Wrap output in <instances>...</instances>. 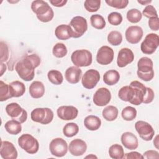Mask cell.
<instances>
[{
	"label": "cell",
	"mask_w": 159,
	"mask_h": 159,
	"mask_svg": "<svg viewBox=\"0 0 159 159\" xmlns=\"http://www.w3.org/2000/svg\"><path fill=\"white\" fill-rule=\"evenodd\" d=\"M145 92L146 87L143 84L138 81H133L129 86H123L119 89L118 96L123 101L139 106L142 103Z\"/></svg>",
	"instance_id": "6da1fadb"
},
{
	"label": "cell",
	"mask_w": 159,
	"mask_h": 159,
	"mask_svg": "<svg viewBox=\"0 0 159 159\" xmlns=\"http://www.w3.org/2000/svg\"><path fill=\"white\" fill-rule=\"evenodd\" d=\"M40 58L37 54L28 55L16 64L15 70L22 80L30 81L34 79L35 69L40 65Z\"/></svg>",
	"instance_id": "7a4b0ae2"
},
{
	"label": "cell",
	"mask_w": 159,
	"mask_h": 159,
	"mask_svg": "<svg viewBox=\"0 0 159 159\" xmlns=\"http://www.w3.org/2000/svg\"><path fill=\"white\" fill-rule=\"evenodd\" d=\"M31 9L34 12L37 19L42 22H48L54 17V12L48 4L42 0H36L32 1Z\"/></svg>",
	"instance_id": "3957f363"
},
{
	"label": "cell",
	"mask_w": 159,
	"mask_h": 159,
	"mask_svg": "<svg viewBox=\"0 0 159 159\" xmlns=\"http://www.w3.org/2000/svg\"><path fill=\"white\" fill-rule=\"evenodd\" d=\"M153 63L152 60L147 57H142L139 59L137 63V71L138 77L144 81H151L154 77Z\"/></svg>",
	"instance_id": "277c9868"
},
{
	"label": "cell",
	"mask_w": 159,
	"mask_h": 159,
	"mask_svg": "<svg viewBox=\"0 0 159 159\" xmlns=\"http://www.w3.org/2000/svg\"><path fill=\"white\" fill-rule=\"evenodd\" d=\"M71 60L75 66L85 67L91 65L93 61V56L91 52L88 50H76L72 53Z\"/></svg>",
	"instance_id": "5b68a950"
},
{
	"label": "cell",
	"mask_w": 159,
	"mask_h": 159,
	"mask_svg": "<svg viewBox=\"0 0 159 159\" xmlns=\"http://www.w3.org/2000/svg\"><path fill=\"white\" fill-rule=\"evenodd\" d=\"M19 146L29 154L36 153L39 149L38 140L29 134H24L18 139Z\"/></svg>",
	"instance_id": "8992f818"
},
{
	"label": "cell",
	"mask_w": 159,
	"mask_h": 159,
	"mask_svg": "<svg viewBox=\"0 0 159 159\" xmlns=\"http://www.w3.org/2000/svg\"><path fill=\"white\" fill-rule=\"evenodd\" d=\"M30 117L34 122L47 125L52 121L53 112L48 107H38L31 112Z\"/></svg>",
	"instance_id": "52a82bcc"
},
{
	"label": "cell",
	"mask_w": 159,
	"mask_h": 159,
	"mask_svg": "<svg viewBox=\"0 0 159 159\" xmlns=\"http://www.w3.org/2000/svg\"><path fill=\"white\" fill-rule=\"evenodd\" d=\"M69 26L70 27L71 37L75 39L81 37L88 29L87 20L82 16L73 17Z\"/></svg>",
	"instance_id": "ba28073f"
},
{
	"label": "cell",
	"mask_w": 159,
	"mask_h": 159,
	"mask_svg": "<svg viewBox=\"0 0 159 159\" xmlns=\"http://www.w3.org/2000/svg\"><path fill=\"white\" fill-rule=\"evenodd\" d=\"M6 111L12 119L17 120L18 122L24 123L27 119V112L19 104L12 102L6 106Z\"/></svg>",
	"instance_id": "9c48e42d"
},
{
	"label": "cell",
	"mask_w": 159,
	"mask_h": 159,
	"mask_svg": "<svg viewBox=\"0 0 159 159\" xmlns=\"http://www.w3.org/2000/svg\"><path fill=\"white\" fill-rule=\"evenodd\" d=\"M159 45V37L157 34L150 33L146 35L145 39L140 45V50L142 53L147 55L153 53Z\"/></svg>",
	"instance_id": "30bf717a"
},
{
	"label": "cell",
	"mask_w": 159,
	"mask_h": 159,
	"mask_svg": "<svg viewBox=\"0 0 159 159\" xmlns=\"http://www.w3.org/2000/svg\"><path fill=\"white\" fill-rule=\"evenodd\" d=\"M68 143L62 138H55L49 144V150L51 154L57 157L65 156L68 152Z\"/></svg>",
	"instance_id": "8fae6325"
},
{
	"label": "cell",
	"mask_w": 159,
	"mask_h": 159,
	"mask_svg": "<svg viewBox=\"0 0 159 159\" xmlns=\"http://www.w3.org/2000/svg\"><path fill=\"white\" fill-rule=\"evenodd\" d=\"M135 129L140 137L145 141L151 140L155 134V130L152 126L148 122L139 120L135 124Z\"/></svg>",
	"instance_id": "7c38bea8"
},
{
	"label": "cell",
	"mask_w": 159,
	"mask_h": 159,
	"mask_svg": "<svg viewBox=\"0 0 159 159\" xmlns=\"http://www.w3.org/2000/svg\"><path fill=\"white\" fill-rule=\"evenodd\" d=\"M100 80V74L98 71L90 69L86 71L81 78L83 86L88 89L94 88Z\"/></svg>",
	"instance_id": "4fadbf2b"
},
{
	"label": "cell",
	"mask_w": 159,
	"mask_h": 159,
	"mask_svg": "<svg viewBox=\"0 0 159 159\" xmlns=\"http://www.w3.org/2000/svg\"><path fill=\"white\" fill-rule=\"evenodd\" d=\"M114 53L112 48L107 45L102 46L99 48L96 54L97 62L102 65L110 64L114 60Z\"/></svg>",
	"instance_id": "5bb4252c"
},
{
	"label": "cell",
	"mask_w": 159,
	"mask_h": 159,
	"mask_svg": "<svg viewBox=\"0 0 159 159\" xmlns=\"http://www.w3.org/2000/svg\"><path fill=\"white\" fill-rule=\"evenodd\" d=\"M111 99V91L106 88H99L94 94L93 101L97 106H104L109 103Z\"/></svg>",
	"instance_id": "9a60e30c"
},
{
	"label": "cell",
	"mask_w": 159,
	"mask_h": 159,
	"mask_svg": "<svg viewBox=\"0 0 159 159\" xmlns=\"http://www.w3.org/2000/svg\"><path fill=\"white\" fill-rule=\"evenodd\" d=\"M143 29L138 25H132L129 27L125 33L127 41L132 44L138 43L143 37Z\"/></svg>",
	"instance_id": "2e32d148"
},
{
	"label": "cell",
	"mask_w": 159,
	"mask_h": 159,
	"mask_svg": "<svg viewBox=\"0 0 159 159\" xmlns=\"http://www.w3.org/2000/svg\"><path fill=\"white\" fill-rule=\"evenodd\" d=\"M58 117L63 120H73L78 116V110L73 106H61L57 111Z\"/></svg>",
	"instance_id": "e0dca14e"
},
{
	"label": "cell",
	"mask_w": 159,
	"mask_h": 159,
	"mask_svg": "<svg viewBox=\"0 0 159 159\" xmlns=\"http://www.w3.org/2000/svg\"><path fill=\"white\" fill-rule=\"evenodd\" d=\"M134 60V54L129 48H121L117 55V65L120 68H123L132 63Z\"/></svg>",
	"instance_id": "ac0fdd59"
},
{
	"label": "cell",
	"mask_w": 159,
	"mask_h": 159,
	"mask_svg": "<svg viewBox=\"0 0 159 159\" xmlns=\"http://www.w3.org/2000/svg\"><path fill=\"white\" fill-rule=\"evenodd\" d=\"M0 155L4 159H16L17 157V151L12 142L2 141L0 148Z\"/></svg>",
	"instance_id": "d6986e66"
},
{
	"label": "cell",
	"mask_w": 159,
	"mask_h": 159,
	"mask_svg": "<svg viewBox=\"0 0 159 159\" xmlns=\"http://www.w3.org/2000/svg\"><path fill=\"white\" fill-rule=\"evenodd\" d=\"M70 153L73 156H81L83 155L87 150L86 142L80 139H76L71 141L68 146Z\"/></svg>",
	"instance_id": "ffe728a7"
},
{
	"label": "cell",
	"mask_w": 159,
	"mask_h": 159,
	"mask_svg": "<svg viewBox=\"0 0 159 159\" xmlns=\"http://www.w3.org/2000/svg\"><path fill=\"white\" fill-rule=\"evenodd\" d=\"M121 142L126 148L129 150H135L139 146L137 137L130 132H125L121 135Z\"/></svg>",
	"instance_id": "44dd1931"
},
{
	"label": "cell",
	"mask_w": 159,
	"mask_h": 159,
	"mask_svg": "<svg viewBox=\"0 0 159 159\" xmlns=\"http://www.w3.org/2000/svg\"><path fill=\"white\" fill-rule=\"evenodd\" d=\"M82 70L77 66H72L68 68L65 73L66 80L71 84L78 83L81 77Z\"/></svg>",
	"instance_id": "7402d4cb"
},
{
	"label": "cell",
	"mask_w": 159,
	"mask_h": 159,
	"mask_svg": "<svg viewBox=\"0 0 159 159\" xmlns=\"http://www.w3.org/2000/svg\"><path fill=\"white\" fill-rule=\"evenodd\" d=\"M45 86L42 82L39 81H35L32 82L30 86L29 92L30 96L35 99L42 98L45 94Z\"/></svg>",
	"instance_id": "603a6c76"
},
{
	"label": "cell",
	"mask_w": 159,
	"mask_h": 159,
	"mask_svg": "<svg viewBox=\"0 0 159 159\" xmlns=\"http://www.w3.org/2000/svg\"><path fill=\"white\" fill-rule=\"evenodd\" d=\"M9 91L12 98L22 96L25 92V84L20 81H14L9 84Z\"/></svg>",
	"instance_id": "cb8c5ba5"
},
{
	"label": "cell",
	"mask_w": 159,
	"mask_h": 159,
	"mask_svg": "<svg viewBox=\"0 0 159 159\" xmlns=\"http://www.w3.org/2000/svg\"><path fill=\"white\" fill-rule=\"evenodd\" d=\"M84 125L89 130L94 131L99 129L101 125V120L99 117L94 115H89L85 117Z\"/></svg>",
	"instance_id": "d4e9b609"
},
{
	"label": "cell",
	"mask_w": 159,
	"mask_h": 159,
	"mask_svg": "<svg viewBox=\"0 0 159 159\" xmlns=\"http://www.w3.org/2000/svg\"><path fill=\"white\" fill-rule=\"evenodd\" d=\"M56 37L61 40H66L71 37L70 27L69 25L61 24L58 25L55 30Z\"/></svg>",
	"instance_id": "484cf974"
},
{
	"label": "cell",
	"mask_w": 159,
	"mask_h": 159,
	"mask_svg": "<svg viewBox=\"0 0 159 159\" xmlns=\"http://www.w3.org/2000/svg\"><path fill=\"white\" fill-rule=\"evenodd\" d=\"M120 79L119 73L115 70L107 71L103 75V81L109 86H113L118 83Z\"/></svg>",
	"instance_id": "4316f807"
},
{
	"label": "cell",
	"mask_w": 159,
	"mask_h": 159,
	"mask_svg": "<svg viewBox=\"0 0 159 159\" xmlns=\"http://www.w3.org/2000/svg\"><path fill=\"white\" fill-rule=\"evenodd\" d=\"M4 128L11 135H17L22 131L21 123L14 119L8 120L5 124Z\"/></svg>",
	"instance_id": "83f0119b"
},
{
	"label": "cell",
	"mask_w": 159,
	"mask_h": 159,
	"mask_svg": "<svg viewBox=\"0 0 159 159\" xmlns=\"http://www.w3.org/2000/svg\"><path fill=\"white\" fill-rule=\"evenodd\" d=\"M118 109L114 106H106L102 112V117L107 121H113L116 120L118 116Z\"/></svg>",
	"instance_id": "f1b7e54d"
},
{
	"label": "cell",
	"mask_w": 159,
	"mask_h": 159,
	"mask_svg": "<svg viewBox=\"0 0 159 159\" xmlns=\"http://www.w3.org/2000/svg\"><path fill=\"white\" fill-rule=\"evenodd\" d=\"M109 155L114 159H122L124 156L123 147L119 144H114L109 148Z\"/></svg>",
	"instance_id": "f546056e"
},
{
	"label": "cell",
	"mask_w": 159,
	"mask_h": 159,
	"mask_svg": "<svg viewBox=\"0 0 159 159\" xmlns=\"http://www.w3.org/2000/svg\"><path fill=\"white\" fill-rule=\"evenodd\" d=\"M47 77L49 81L55 85H60L63 81V77L61 73L56 70H50L47 73Z\"/></svg>",
	"instance_id": "4dcf8cb0"
},
{
	"label": "cell",
	"mask_w": 159,
	"mask_h": 159,
	"mask_svg": "<svg viewBox=\"0 0 159 159\" xmlns=\"http://www.w3.org/2000/svg\"><path fill=\"white\" fill-rule=\"evenodd\" d=\"M79 132L78 125L74 122H69L65 125L63 128V133L66 137H72Z\"/></svg>",
	"instance_id": "1f68e13d"
},
{
	"label": "cell",
	"mask_w": 159,
	"mask_h": 159,
	"mask_svg": "<svg viewBox=\"0 0 159 159\" xmlns=\"http://www.w3.org/2000/svg\"><path fill=\"white\" fill-rule=\"evenodd\" d=\"M91 25L96 29H102L106 26V21L104 17L99 14H93L90 17Z\"/></svg>",
	"instance_id": "d6a6232c"
},
{
	"label": "cell",
	"mask_w": 159,
	"mask_h": 159,
	"mask_svg": "<svg viewBox=\"0 0 159 159\" xmlns=\"http://www.w3.org/2000/svg\"><path fill=\"white\" fill-rule=\"evenodd\" d=\"M107 41L113 46L119 45L122 41V35L119 31L112 30L107 35Z\"/></svg>",
	"instance_id": "836d02e7"
},
{
	"label": "cell",
	"mask_w": 159,
	"mask_h": 159,
	"mask_svg": "<svg viewBox=\"0 0 159 159\" xmlns=\"http://www.w3.org/2000/svg\"><path fill=\"white\" fill-rule=\"evenodd\" d=\"M121 116L124 120L126 121H131L136 117L137 111L132 106H127L122 109Z\"/></svg>",
	"instance_id": "e575fe53"
},
{
	"label": "cell",
	"mask_w": 159,
	"mask_h": 159,
	"mask_svg": "<svg viewBox=\"0 0 159 159\" xmlns=\"http://www.w3.org/2000/svg\"><path fill=\"white\" fill-rule=\"evenodd\" d=\"M68 52L67 48L63 43H56L52 49L53 55L57 58H63L66 55Z\"/></svg>",
	"instance_id": "d590c367"
},
{
	"label": "cell",
	"mask_w": 159,
	"mask_h": 159,
	"mask_svg": "<svg viewBox=\"0 0 159 159\" xmlns=\"http://www.w3.org/2000/svg\"><path fill=\"white\" fill-rule=\"evenodd\" d=\"M126 17L130 22L135 24L140 21L142 17V14L139 10L137 9H131L127 11Z\"/></svg>",
	"instance_id": "8d00e7d4"
},
{
	"label": "cell",
	"mask_w": 159,
	"mask_h": 159,
	"mask_svg": "<svg viewBox=\"0 0 159 159\" xmlns=\"http://www.w3.org/2000/svg\"><path fill=\"white\" fill-rule=\"evenodd\" d=\"M86 10L89 12H94L99 10L101 6L100 0H86L84 2Z\"/></svg>",
	"instance_id": "74e56055"
},
{
	"label": "cell",
	"mask_w": 159,
	"mask_h": 159,
	"mask_svg": "<svg viewBox=\"0 0 159 159\" xmlns=\"http://www.w3.org/2000/svg\"><path fill=\"white\" fill-rule=\"evenodd\" d=\"M9 91V84L5 83L2 80L0 81V101L1 102L11 98Z\"/></svg>",
	"instance_id": "f35d334b"
},
{
	"label": "cell",
	"mask_w": 159,
	"mask_h": 159,
	"mask_svg": "<svg viewBox=\"0 0 159 159\" xmlns=\"http://www.w3.org/2000/svg\"><path fill=\"white\" fill-rule=\"evenodd\" d=\"M107 20L110 24L112 25H118L120 24L122 21V16L119 12H112L108 15Z\"/></svg>",
	"instance_id": "ab89813d"
},
{
	"label": "cell",
	"mask_w": 159,
	"mask_h": 159,
	"mask_svg": "<svg viewBox=\"0 0 159 159\" xmlns=\"http://www.w3.org/2000/svg\"><path fill=\"white\" fill-rule=\"evenodd\" d=\"M105 2L109 6L120 9L125 8L129 4L128 0H106Z\"/></svg>",
	"instance_id": "60d3db41"
},
{
	"label": "cell",
	"mask_w": 159,
	"mask_h": 159,
	"mask_svg": "<svg viewBox=\"0 0 159 159\" xmlns=\"http://www.w3.org/2000/svg\"><path fill=\"white\" fill-rule=\"evenodd\" d=\"M142 14L147 18H152L158 17L156 9L152 5H147L142 11Z\"/></svg>",
	"instance_id": "b9f144b4"
},
{
	"label": "cell",
	"mask_w": 159,
	"mask_h": 159,
	"mask_svg": "<svg viewBox=\"0 0 159 159\" xmlns=\"http://www.w3.org/2000/svg\"><path fill=\"white\" fill-rule=\"evenodd\" d=\"M1 62L6 61L7 60L9 57V48L6 43L1 41Z\"/></svg>",
	"instance_id": "7bdbcfd3"
},
{
	"label": "cell",
	"mask_w": 159,
	"mask_h": 159,
	"mask_svg": "<svg viewBox=\"0 0 159 159\" xmlns=\"http://www.w3.org/2000/svg\"><path fill=\"white\" fill-rule=\"evenodd\" d=\"M155 94L153 89L149 87H146V92L143 96V102L145 104H148L153 101L154 99Z\"/></svg>",
	"instance_id": "ee69618b"
},
{
	"label": "cell",
	"mask_w": 159,
	"mask_h": 159,
	"mask_svg": "<svg viewBox=\"0 0 159 159\" xmlns=\"http://www.w3.org/2000/svg\"><path fill=\"white\" fill-rule=\"evenodd\" d=\"M148 24L151 30H154V31H157L159 29L158 17L150 18L148 21Z\"/></svg>",
	"instance_id": "f6af8a7d"
},
{
	"label": "cell",
	"mask_w": 159,
	"mask_h": 159,
	"mask_svg": "<svg viewBox=\"0 0 159 159\" xmlns=\"http://www.w3.org/2000/svg\"><path fill=\"white\" fill-rule=\"evenodd\" d=\"M142 156L143 158H147V159H148V158L158 159L159 158L158 152L156 150H149L145 152Z\"/></svg>",
	"instance_id": "bcb514c9"
},
{
	"label": "cell",
	"mask_w": 159,
	"mask_h": 159,
	"mask_svg": "<svg viewBox=\"0 0 159 159\" xmlns=\"http://www.w3.org/2000/svg\"><path fill=\"white\" fill-rule=\"evenodd\" d=\"M124 158H137V159L143 158L142 155L137 152H131L127 153L124 156Z\"/></svg>",
	"instance_id": "7dc6e473"
},
{
	"label": "cell",
	"mask_w": 159,
	"mask_h": 159,
	"mask_svg": "<svg viewBox=\"0 0 159 159\" xmlns=\"http://www.w3.org/2000/svg\"><path fill=\"white\" fill-rule=\"evenodd\" d=\"M50 2L53 6L57 7H61L64 6L67 2L66 0H50Z\"/></svg>",
	"instance_id": "c3c4849f"
},
{
	"label": "cell",
	"mask_w": 159,
	"mask_h": 159,
	"mask_svg": "<svg viewBox=\"0 0 159 159\" xmlns=\"http://www.w3.org/2000/svg\"><path fill=\"white\" fill-rule=\"evenodd\" d=\"M6 70V66L5 64L3 63V62H1V76L3 75V73Z\"/></svg>",
	"instance_id": "681fc988"
},
{
	"label": "cell",
	"mask_w": 159,
	"mask_h": 159,
	"mask_svg": "<svg viewBox=\"0 0 159 159\" xmlns=\"http://www.w3.org/2000/svg\"><path fill=\"white\" fill-rule=\"evenodd\" d=\"M158 135H157L153 140V144H154L155 147H156V148H157V149L158 148Z\"/></svg>",
	"instance_id": "f907efd6"
},
{
	"label": "cell",
	"mask_w": 159,
	"mask_h": 159,
	"mask_svg": "<svg viewBox=\"0 0 159 159\" xmlns=\"http://www.w3.org/2000/svg\"><path fill=\"white\" fill-rule=\"evenodd\" d=\"M137 2L140 4H141L142 5H147L148 4L152 2V1H137Z\"/></svg>",
	"instance_id": "816d5d0a"
},
{
	"label": "cell",
	"mask_w": 159,
	"mask_h": 159,
	"mask_svg": "<svg viewBox=\"0 0 159 159\" xmlns=\"http://www.w3.org/2000/svg\"><path fill=\"white\" fill-rule=\"evenodd\" d=\"M86 158H97V157L94 155H88V156H86Z\"/></svg>",
	"instance_id": "f5cc1de1"
}]
</instances>
